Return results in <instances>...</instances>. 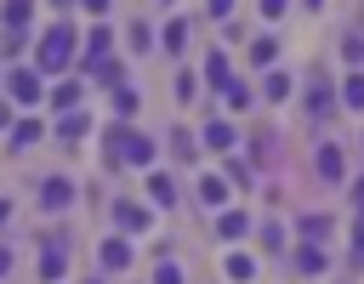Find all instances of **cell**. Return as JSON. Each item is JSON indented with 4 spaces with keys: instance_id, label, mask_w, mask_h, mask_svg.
I'll list each match as a JSON object with an SVG mask.
<instances>
[{
    "instance_id": "6da1fadb",
    "label": "cell",
    "mask_w": 364,
    "mask_h": 284,
    "mask_svg": "<svg viewBox=\"0 0 364 284\" xmlns=\"http://www.w3.org/2000/svg\"><path fill=\"white\" fill-rule=\"evenodd\" d=\"M68 62H74V34L57 23V28H51V34L34 45V68H40V74H63Z\"/></svg>"
},
{
    "instance_id": "7a4b0ae2",
    "label": "cell",
    "mask_w": 364,
    "mask_h": 284,
    "mask_svg": "<svg viewBox=\"0 0 364 284\" xmlns=\"http://www.w3.org/2000/svg\"><path fill=\"white\" fill-rule=\"evenodd\" d=\"M6 91H11L17 102H40V97H46V91H40V74H34V68H17V74L6 80Z\"/></svg>"
},
{
    "instance_id": "3957f363",
    "label": "cell",
    "mask_w": 364,
    "mask_h": 284,
    "mask_svg": "<svg viewBox=\"0 0 364 284\" xmlns=\"http://www.w3.org/2000/svg\"><path fill=\"white\" fill-rule=\"evenodd\" d=\"M307 114H313V119L336 114V97H330V80H324V74H313V85H307Z\"/></svg>"
},
{
    "instance_id": "277c9868",
    "label": "cell",
    "mask_w": 364,
    "mask_h": 284,
    "mask_svg": "<svg viewBox=\"0 0 364 284\" xmlns=\"http://www.w3.org/2000/svg\"><path fill=\"white\" fill-rule=\"evenodd\" d=\"M63 261H68V244H63V233H57V239L40 250V278H46V284H51V278H63Z\"/></svg>"
},
{
    "instance_id": "5b68a950",
    "label": "cell",
    "mask_w": 364,
    "mask_h": 284,
    "mask_svg": "<svg viewBox=\"0 0 364 284\" xmlns=\"http://www.w3.org/2000/svg\"><path fill=\"white\" fill-rule=\"evenodd\" d=\"M114 222H119L125 233H142V227H154V216H148L142 204H131V199H119V204H114Z\"/></svg>"
},
{
    "instance_id": "8992f818",
    "label": "cell",
    "mask_w": 364,
    "mask_h": 284,
    "mask_svg": "<svg viewBox=\"0 0 364 284\" xmlns=\"http://www.w3.org/2000/svg\"><path fill=\"white\" fill-rule=\"evenodd\" d=\"M68 199H74V187H68L63 176H46V182H40V204H46V210H63Z\"/></svg>"
},
{
    "instance_id": "52a82bcc",
    "label": "cell",
    "mask_w": 364,
    "mask_h": 284,
    "mask_svg": "<svg viewBox=\"0 0 364 284\" xmlns=\"http://www.w3.org/2000/svg\"><path fill=\"white\" fill-rule=\"evenodd\" d=\"M125 136H131V131H125V125H114V131H108V136H102V165H108V170H114V165H119V159H125Z\"/></svg>"
},
{
    "instance_id": "ba28073f",
    "label": "cell",
    "mask_w": 364,
    "mask_h": 284,
    "mask_svg": "<svg viewBox=\"0 0 364 284\" xmlns=\"http://www.w3.org/2000/svg\"><path fill=\"white\" fill-rule=\"evenodd\" d=\"M313 165H318V176H324V182H341V148H330V142H324V148L313 153Z\"/></svg>"
},
{
    "instance_id": "9c48e42d",
    "label": "cell",
    "mask_w": 364,
    "mask_h": 284,
    "mask_svg": "<svg viewBox=\"0 0 364 284\" xmlns=\"http://www.w3.org/2000/svg\"><path fill=\"white\" fill-rule=\"evenodd\" d=\"M296 273H324V244H318V239H307V244L296 250Z\"/></svg>"
},
{
    "instance_id": "30bf717a",
    "label": "cell",
    "mask_w": 364,
    "mask_h": 284,
    "mask_svg": "<svg viewBox=\"0 0 364 284\" xmlns=\"http://www.w3.org/2000/svg\"><path fill=\"white\" fill-rule=\"evenodd\" d=\"M205 80H210L216 91H228V80H233V68H228V57H222V51H210V57H205Z\"/></svg>"
},
{
    "instance_id": "8fae6325",
    "label": "cell",
    "mask_w": 364,
    "mask_h": 284,
    "mask_svg": "<svg viewBox=\"0 0 364 284\" xmlns=\"http://www.w3.org/2000/svg\"><path fill=\"white\" fill-rule=\"evenodd\" d=\"M233 142H239V136H233V131H228L222 119H210V125H205V148H210V153H228Z\"/></svg>"
},
{
    "instance_id": "7c38bea8",
    "label": "cell",
    "mask_w": 364,
    "mask_h": 284,
    "mask_svg": "<svg viewBox=\"0 0 364 284\" xmlns=\"http://www.w3.org/2000/svg\"><path fill=\"white\" fill-rule=\"evenodd\" d=\"M148 199H154V204H176V182H171L165 170H154V176H148Z\"/></svg>"
},
{
    "instance_id": "4fadbf2b",
    "label": "cell",
    "mask_w": 364,
    "mask_h": 284,
    "mask_svg": "<svg viewBox=\"0 0 364 284\" xmlns=\"http://www.w3.org/2000/svg\"><path fill=\"white\" fill-rule=\"evenodd\" d=\"M85 125H91V119H85V114H74V108H68V114H63V119H57V136H63V142H80V136H85Z\"/></svg>"
},
{
    "instance_id": "5bb4252c",
    "label": "cell",
    "mask_w": 364,
    "mask_h": 284,
    "mask_svg": "<svg viewBox=\"0 0 364 284\" xmlns=\"http://www.w3.org/2000/svg\"><path fill=\"white\" fill-rule=\"evenodd\" d=\"M102 267H114V273L131 267V244H125V239H108V244H102Z\"/></svg>"
},
{
    "instance_id": "9a60e30c",
    "label": "cell",
    "mask_w": 364,
    "mask_h": 284,
    "mask_svg": "<svg viewBox=\"0 0 364 284\" xmlns=\"http://www.w3.org/2000/svg\"><path fill=\"white\" fill-rule=\"evenodd\" d=\"M0 17H6V28H23V23L34 17V0H6V6H0Z\"/></svg>"
},
{
    "instance_id": "2e32d148",
    "label": "cell",
    "mask_w": 364,
    "mask_h": 284,
    "mask_svg": "<svg viewBox=\"0 0 364 284\" xmlns=\"http://www.w3.org/2000/svg\"><path fill=\"white\" fill-rule=\"evenodd\" d=\"M125 159L131 165H154V142L148 136H125Z\"/></svg>"
},
{
    "instance_id": "e0dca14e",
    "label": "cell",
    "mask_w": 364,
    "mask_h": 284,
    "mask_svg": "<svg viewBox=\"0 0 364 284\" xmlns=\"http://www.w3.org/2000/svg\"><path fill=\"white\" fill-rule=\"evenodd\" d=\"M199 199L205 204H222L228 199V176H199Z\"/></svg>"
},
{
    "instance_id": "ac0fdd59",
    "label": "cell",
    "mask_w": 364,
    "mask_h": 284,
    "mask_svg": "<svg viewBox=\"0 0 364 284\" xmlns=\"http://www.w3.org/2000/svg\"><path fill=\"white\" fill-rule=\"evenodd\" d=\"M245 227H250V222H245V210H222V216H216V233H222V239H239Z\"/></svg>"
},
{
    "instance_id": "d6986e66",
    "label": "cell",
    "mask_w": 364,
    "mask_h": 284,
    "mask_svg": "<svg viewBox=\"0 0 364 284\" xmlns=\"http://www.w3.org/2000/svg\"><path fill=\"white\" fill-rule=\"evenodd\" d=\"M74 102H80V85H74V80H63V85L51 91V108H63V114H68Z\"/></svg>"
},
{
    "instance_id": "ffe728a7",
    "label": "cell",
    "mask_w": 364,
    "mask_h": 284,
    "mask_svg": "<svg viewBox=\"0 0 364 284\" xmlns=\"http://www.w3.org/2000/svg\"><path fill=\"white\" fill-rule=\"evenodd\" d=\"M301 239H330V216H301Z\"/></svg>"
},
{
    "instance_id": "44dd1931",
    "label": "cell",
    "mask_w": 364,
    "mask_h": 284,
    "mask_svg": "<svg viewBox=\"0 0 364 284\" xmlns=\"http://www.w3.org/2000/svg\"><path fill=\"white\" fill-rule=\"evenodd\" d=\"M341 102H347V108H364V74H347V85H341Z\"/></svg>"
},
{
    "instance_id": "7402d4cb",
    "label": "cell",
    "mask_w": 364,
    "mask_h": 284,
    "mask_svg": "<svg viewBox=\"0 0 364 284\" xmlns=\"http://www.w3.org/2000/svg\"><path fill=\"white\" fill-rule=\"evenodd\" d=\"M188 45V23L176 17V23H165V51H182Z\"/></svg>"
},
{
    "instance_id": "603a6c76",
    "label": "cell",
    "mask_w": 364,
    "mask_h": 284,
    "mask_svg": "<svg viewBox=\"0 0 364 284\" xmlns=\"http://www.w3.org/2000/svg\"><path fill=\"white\" fill-rule=\"evenodd\" d=\"M108 45H114V34L97 23V28H91V51H85V62H91V57H108Z\"/></svg>"
},
{
    "instance_id": "cb8c5ba5",
    "label": "cell",
    "mask_w": 364,
    "mask_h": 284,
    "mask_svg": "<svg viewBox=\"0 0 364 284\" xmlns=\"http://www.w3.org/2000/svg\"><path fill=\"white\" fill-rule=\"evenodd\" d=\"M91 74L108 80V85H119V62H114V57H91Z\"/></svg>"
},
{
    "instance_id": "d4e9b609",
    "label": "cell",
    "mask_w": 364,
    "mask_h": 284,
    "mask_svg": "<svg viewBox=\"0 0 364 284\" xmlns=\"http://www.w3.org/2000/svg\"><path fill=\"white\" fill-rule=\"evenodd\" d=\"M262 91H267V97H273V102H279V97H290V74H284V68H273V74H267V85H262Z\"/></svg>"
},
{
    "instance_id": "484cf974",
    "label": "cell",
    "mask_w": 364,
    "mask_h": 284,
    "mask_svg": "<svg viewBox=\"0 0 364 284\" xmlns=\"http://www.w3.org/2000/svg\"><path fill=\"white\" fill-rule=\"evenodd\" d=\"M250 273H256V261H250V256H228V278H239V284H245Z\"/></svg>"
},
{
    "instance_id": "4316f807",
    "label": "cell",
    "mask_w": 364,
    "mask_h": 284,
    "mask_svg": "<svg viewBox=\"0 0 364 284\" xmlns=\"http://www.w3.org/2000/svg\"><path fill=\"white\" fill-rule=\"evenodd\" d=\"M114 114L131 119V114H136V91H114Z\"/></svg>"
},
{
    "instance_id": "83f0119b",
    "label": "cell",
    "mask_w": 364,
    "mask_h": 284,
    "mask_svg": "<svg viewBox=\"0 0 364 284\" xmlns=\"http://www.w3.org/2000/svg\"><path fill=\"white\" fill-rule=\"evenodd\" d=\"M154 284H182V267H176V261H159V267H154Z\"/></svg>"
},
{
    "instance_id": "f1b7e54d",
    "label": "cell",
    "mask_w": 364,
    "mask_h": 284,
    "mask_svg": "<svg viewBox=\"0 0 364 284\" xmlns=\"http://www.w3.org/2000/svg\"><path fill=\"white\" fill-rule=\"evenodd\" d=\"M23 51V28H6V40H0V57H17Z\"/></svg>"
},
{
    "instance_id": "f546056e",
    "label": "cell",
    "mask_w": 364,
    "mask_h": 284,
    "mask_svg": "<svg viewBox=\"0 0 364 284\" xmlns=\"http://www.w3.org/2000/svg\"><path fill=\"white\" fill-rule=\"evenodd\" d=\"M341 51H347V62H358V57H364V34H358V28H353V34H347V40H341Z\"/></svg>"
},
{
    "instance_id": "4dcf8cb0",
    "label": "cell",
    "mask_w": 364,
    "mask_h": 284,
    "mask_svg": "<svg viewBox=\"0 0 364 284\" xmlns=\"http://www.w3.org/2000/svg\"><path fill=\"white\" fill-rule=\"evenodd\" d=\"M222 97H228V108H245V102H250V91H245L239 80H228V91H222Z\"/></svg>"
},
{
    "instance_id": "1f68e13d",
    "label": "cell",
    "mask_w": 364,
    "mask_h": 284,
    "mask_svg": "<svg viewBox=\"0 0 364 284\" xmlns=\"http://www.w3.org/2000/svg\"><path fill=\"white\" fill-rule=\"evenodd\" d=\"M250 62H273V40H250Z\"/></svg>"
},
{
    "instance_id": "d6a6232c",
    "label": "cell",
    "mask_w": 364,
    "mask_h": 284,
    "mask_svg": "<svg viewBox=\"0 0 364 284\" xmlns=\"http://www.w3.org/2000/svg\"><path fill=\"white\" fill-rule=\"evenodd\" d=\"M148 40H154V28H148V23H131V45H136V51H142V45H148Z\"/></svg>"
},
{
    "instance_id": "836d02e7",
    "label": "cell",
    "mask_w": 364,
    "mask_h": 284,
    "mask_svg": "<svg viewBox=\"0 0 364 284\" xmlns=\"http://www.w3.org/2000/svg\"><path fill=\"white\" fill-rule=\"evenodd\" d=\"M34 136H40V119H23V125H17V136H11V142H34Z\"/></svg>"
},
{
    "instance_id": "e575fe53",
    "label": "cell",
    "mask_w": 364,
    "mask_h": 284,
    "mask_svg": "<svg viewBox=\"0 0 364 284\" xmlns=\"http://www.w3.org/2000/svg\"><path fill=\"white\" fill-rule=\"evenodd\" d=\"M262 244H267V250H284V233H279V227L267 222V227H262Z\"/></svg>"
},
{
    "instance_id": "d590c367",
    "label": "cell",
    "mask_w": 364,
    "mask_h": 284,
    "mask_svg": "<svg viewBox=\"0 0 364 284\" xmlns=\"http://www.w3.org/2000/svg\"><path fill=\"white\" fill-rule=\"evenodd\" d=\"M284 6H290V0H262V17H267V23H279V17H284Z\"/></svg>"
},
{
    "instance_id": "8d00e7d4",
    "label": "cell",
    "mask_w": 364,
    "mask_h": 284,
    "mask_svg": "<svg viewBox=\"0 0 364 284\" xmlns=\"http://www.w3.org/2000/svg\"><path fill=\"white\" fill-rule=\"evenodd\" d=\"M233 11V0H210V17H228Z\"/></svg>"
},
{
    "instance_id": "74e56055",
    "label": "cell",
    "mask_w": 364,
    "mask_h": 284,
    "mask_svg": "<svg viewBox=\"0 0 364 284\" xmlns=\"http://www.w3.org/2000/svg\"><path fill=\"white\" fill-rule=\"evenodd\" d=\"M80 6H85L91 17H102V11H108V0H80Z\"/></svg>"
},
{
    "instance_id": "f35d334b",
    "label": "cell",
    "mask_w": 364,
    "mask_h": 284,
    "mask_svg": "<svg viewBox=\"0 0 364 284\" xmlns=\"http://www.w3.org/2000/svg\"><path fill=\"white\" fill-rule=\"evenodd\" d=\"M6 273H11V250L0 244V278H6Z\"/></svg>"
},
{
    "instance_id": "ab89813d",
    "label": "cell",
    "mask_w": 364,
    "mask_h": 284,
    "mask_svg": "<svg viewBox=\"0 0 364 284\" xmlns=\"http://www.w3.org/2000/svg\"><path fill=\"white\" fill-rule=\"evenodd\" d=\"M6 222H11V199H0V227H6Z\"/></svg>"
},
{
    "instance_id": "60d3db41",
    "label": "cell",
    "mask_w": 364,
    "mask_h": 284,
    "mask_svg": "<svg viewBox=\"0 0 364 284\" xmlns=\"http://www.w3.org/2000/svg\"><path fill=\"white\" fill-rule=\"evenodd\" d=\"M6 119H11V114H6V108H0V131H6Z\"/></svg>"
},
{
    "instance_id": "b9f144b4",
    "label": "cell",
    "mask_w": 364,
    "mask_h": 284,
    "mask_svg": "<svg viewBox=\"0 0 364 284\" xmlns=\"http://www.w3.org/2000/svg\"><path fill=\"white\" fill-rule=\"evenodd\" d=\"M51 6H74V0H51Z\"/></svg>"
},
{
    "instance_id": "7bdbcfd3",
    "label": "cell",
    "mask_w": 364,
    "mask_h": 284,
    "mask_svg": "<svg viewBox=\"0 0 364 284\" xmlns=\"http://www.w3.org/2000/svg\"><path fill=\"white\" fill-rule=\"evenodd\" d=\"M307 6H313V11H318V6H324V0H307Z\"/></svg>"
},
{
    "instance_id": "ee69618b",
    "label": "cell",
    "mask_w": 364,
    "mask_h": 284,
    "mask_svg": "<svg viewBox=\"0 0 364 284\" xmlns=\"http://www.w3.org/2000/svg\"><path fill=\"white\" fill-rule=\"evenodd\" d=\"M91 284H97V278H91Z\"/></svg>"
}]
</instances>
